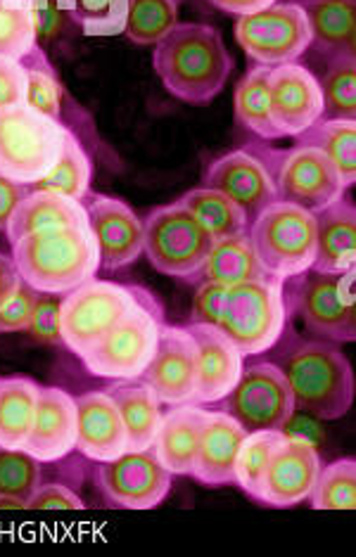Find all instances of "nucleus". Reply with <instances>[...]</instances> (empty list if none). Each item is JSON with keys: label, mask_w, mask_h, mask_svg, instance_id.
Returning <instances> with one entry per match:
<instances>
[{"label": "nucleus", "mask_w": 356, "mask_h": 557, "mask_svg": "<svg viewBox=\"0 0 356 557\" xmlns=\"http://www.w3.org/2000/svg\"><path fill=\"white\" fill-rule=\"evenodd\" d=\"M152 70L181 102L209 104L229 84L233 55L214 26L176 22L155 44Z\"/></svg>", "instance_id": "nucleus-1"}, {"label": "nucleus", "mask_w": 356, "mask_h": 557, "mask_svg": "<svg viewBox=\"0 0 356 557\" xmlns=\"http://www.w3.org/2000/svg\"><path fill=\"white\" fill-rule=\"evenodd\" d=\"M22 281L38 295H67L100 271V251L90 225L36 233L12 243Z\"/></svg>", "instance_id": "nucleus-2"}, {"label": "nucleus", "mask_w": 356, "mask_h": 557, "mask_svg": "<svg viewBox=\"0 0 356 557\" xmlns=\"http://www.w3.org/2000/svg\"><path fill=\"white\" fill-rule=\"evenodd\" d=\"M279 368L293 392L295 410L319 420H340L349 413L356 394L354 370L331 342H295Z\"/></svg>", "instance_id": "nucleus-3"}, {"label": "nucleus", "mask_w": 356, "mask_h": 557, "mask_svg": "<svg viewBox=\"0 0 356 557\" xmlns=\"http://www.w3.org/2000/svg\"><path fill=\"white\" fill-rule=\"evenodd\" d=\"M290 321L285 283L257 277L226 287L219 327L243 356H259L281 342Z\"/></svg>", "instance_id": "nucleus-4"}, {"label": "nucleus", "mask_w": 356, "mask_h": 557, "mask_svg": "<svg viewBox=\"0 0 356 557\" xmlns=\"http://www.w3.org/2000/svg\"><path fill=\"white\" fill-rule=\"evenodd\" d=\"M70 128L29 104H10L0 110V174L34 185L56 166Z\"/></svg>", "instance_id": "nucleus-5"}, {"label": "nucleus", "mask_w": 356, "mask_h": 557, "mask_svg": "<svg viewBox=\"0 0 356 557\" xmlns=\"http://www.w3.org/2000/svg\"><path fill=\"white\" fill-rule=\"evenodd\" d=\"M164 311L152 292L143 289L140 301L105 335L94 349L82 356L90 375L100 380H136L152 361Z\"/></svg>", "instance_id": "nucleus-6"}, {"label": "nucleus", "mask_w": 356, "mask_h": 557, "mask_svg": "<svg viewBox=\"0 0 356 557\" xmlns=\"http://www.w3.org/2000/svg\"><path fill=\"white\" fill-rule=\"evenodd\" d=\"M249 243L263 273L275 281H290L314 267L316 216L290 202H273L249 223Z\"/></svg>", "instance_id": "nucleus-7"}, {"label": "nucleus", "mask_w": 356, "mask_h": 557, "mask_svg": "<svg viewBox=\"0 0 356 557\" xmlns=\"http://www.w3.org/2000/svg\"><path fill=\"white\" fill-rule=\"evenodd\" d=\"M145 225V247L155 271L162 275L179 277V281L197 283L209 251L214 247V237L197 221L193 211L181 202L152 209Z\"/></svg>", "instance_id": "nucleus-8"}, {"label": "nucleus", "mask_w": 356, "mask_h": 557, "mask_svg": "<svg viewBox=\"0 0 356 557\" xmlns=\"http://www.w3.org/2000/svg\"><path fill=\"white\" fill-rule=\"evenodd\" d=\"M285 283L290 313L297 311L314 335L331 344L356 339L354 269L345 273L305 271Z\"/></svg>", "instance_id": "nucleus-9"}, {"label": "nucleus", "mask_w": 356, "mask_h": 557, "mask_svg": "<svg viewBox=\"0 0 356 557\" xmlns=\"http://www.w3.org/2000/svg\"><path fill=\"white\" fill-rule=\"evenodd\" d=\"M140 285H119L90 277L74 287L60 301L62 342L82 358L136 307L143 295Z\"/></svg>", "instance_id": "nucleus-10"}, {"label": "nucleus", "mask_w": 356, "mask_h": 557, "mask_svg": "<svg viewBox=\"0 0 356 557\" xmlns=\"http://www.w3.org/2000/svg\"><path fill=\"white\" fill-rule=\"evenodd\" d=\"M279 159L281 150H271L267 145H247L209 164L202 181L207 188L231 197L253 223L269 205L279 202V188H275Z\"/></svg>", "instance_id": "nucleus-11"}, {"label": "nucleus", "mask_w": 356, "mask_h": 557, "mask_svg": "<svg viewBox=\"0 0 356 557\" xmlns=\"http://www.w3.org/2000/svg\"><path fill=\"white\" fill-rule=\"evenodd\" d=\"M241 48L263 67L297 62L311 46V32L305 10L293 0L273 3L235 22Z\"/></svg>", "instance_id": "nucleus-12"}, {"label": "nucleus", "mask_w": 356, "mask_h": 557, "mask_svg": "<svg viewBox=\"0 0 356 557\" xmlns=\"http://www.w3.org/2000/svg\"><path fill=\"white\" fill-rule=\"evenodd\" d=\"M226 413H231L247 432L281 430L295 418V399L279 363L243 366L235 387L226 396Z\"/></svg>", "instance_id": "nucleus-13"}, {"label": "nucleus", "mask_w": 356, "mask_h": 557, "mask_svg": "<svg viewBox=\"0 0 356 557\" xmlns=\"http://www.w3.org/2000/svg\"><path fill=\"white\" fill-rule=\"evenodd\" d=\"M100 494L114 508L122 510H152L169 496L171 472L150 450H126L108 462H98L94 472Z\"/></svg>", "instance_id": "nucleus-14"}, {"label": "nucleus", "mask_w": 356, "mask_h": 557, "mask_svg": "<svg viewBox=\"0 0 356 557\" xmlns=\"http://www.w3.org/2000/svg\"><path fill=\"white\" fill-rule=\"evenodd\" d=\"M275 188H279L281 202L297 205L311 214H319L347 193L331 159L314 145H295L293 150H281Z\"/></svg>", "instance_id": "nucleus-15"}, {"label": "nucleus", "mask_w": 356, "mask_h": 557, "mask_svg": "<svg viewBox=\"0 0 356 557\" xmlns=\"http://www.w3.org/2000/svg\"><path fill=\"white\" fill-rule=\"evenodd\" d=\"M323 468L319 450L305 436L285 434L273 448L263 472L259 503L271 508H295L307 500L311 486Z\"/></svg>", "instance_id": "nucleus-16"}, {"label": "nucleus", "mask_w": 356, "mask_h": 557, "mask_svg": "<svg viewBox=\"0 0 356 557\" xmlns=\"http://www.w3.org/2000/svg\"><path fill=\"white\" fill-rule=\"evenodd\" d=\"M271 122L281 138H297L323 116L319 78L305 64L290 62L271 67L269 76Z\"/></svg>", "instance_id": "nucleus-17"}, {"label": "nucleus", "mask_w": 356, "mask_h": 557, "mask_svg": "<svg viewBox=\"0 0 356 557\" xmlns=\"http://www.w3.org/2000/svg\"><path fill=\"white\" fill-rule=\"evenodd\" d=\"M140 380L167 406L193 404L197 384V349L191 333L176 325H162L160 342Z\"/></svg>", "instance_id": "nucleus-18"}, {"label": "nucleus", "mask_w": 356, "mask_h": 557, "mask_svg": "<svg viewBox=\"0 0 356 557\" xmlns=\"http://www.w3.org/2000/svg\"><path fill=\"white\" fill-rule=\"evenodd\" d=\"M84 207L98 243L100 269L119 271L138 261L145 247V225L136 211L108 195H94Z\"/></svg>", "instance_id": "nucleus-19"}, {"label": "nucleus", "mask_w": 356, "mask_h": 557, "mask_svg": "<svg viewBox=\"0 0 356 557\" xmlns=\"http://www.w3.org/2000/svg\"><path fill=\"white\" fill-rule=\"evenodd\" d=\"M186 330L195 339L197 349V384L193 404H221L235 387L237 377H241L245 356L219 325L188 323Z\"/></svg>", "instance_id": "nucleus-20"}, {"label": "nucleus", "mask_w": 356, "mask_h": 557, "mask_svg": "<svg viewBox=\"0 0 356 557\" xmlns=\"http://www.w3.org/2000/svg\"><path fill=\"white\" fill-rule=\"evenodd\" d=\"M76 450L94 462H108L128 450V434L108 392H86L76 399Z\"/></svg>", "instance_id": "nucleus-21"}, {"label": "nucleus", "mask_w": 356, "mask_h": 557, "mask_svg": "<svg viewBox=\"0 0 356 557\" xmlns=\"http://www.w3.org/2000/svg\"><path fill=\"white\" fill-rule=\"evenodd\" d=\"M76 399L58 387H41L29 440L22 446L41 462H58L76 448Z\"/></svg>", "instance_id": "nucleus-22"}, {"label": "nucleus", "mask_w": 356, "mask_h": 557, "mask_svg": "<svg viewBox=\"0 0 356 557\" xmlns=\"http://www.w3.org/2000/svg\"><path fill=\"white\" fill-rule=\"evenodd\" d=\"M247 430L226 410H207L191 476L205 486L235 484V456Z\"/></svg>", "instance_id": "nucleus-23"}, {"label": "nucleus", "mask_w": 356, "mask_h": 557, "mask_svg": "<svg viewBox=\"0 0 356 557\" xmlns=\"http://www.w3.org/2000/svg\"><path fill=\"white\" fill-rule=\"evenodd\" d=\"M205 418L207 410L197 404L169 406L152 444V454L167 472L174 476H191L197 448H200Z\"/></svg>", "instance_id": "nucleus-24"}, {"label": "nucleus", "mask_w": 356, "mask_h": 557, "mask_svg": "<svg viewBox=\"0 0 356 557\" xmlns=\"http://www.w3.org/2000/svg\"><path fill=\"white\" fill-rule=\"evenodd\" d=\"M305 10L316 55L356 58V0H293Z\"/></svg>", "instance_id": "nucleus-25"}, {"label": "nucleus", "mask_w": 356, "mask_h": 557, "mask_svg": "<svg viewBox=\"0 0 356 557\" xmlns=\"http://www.w3.org/2000/svg\"><path fill=\"white\" fill-rule=\"evenodd\" d=\"M86 225H88V214H86L84 202L70 200V197L46 193V190H29L24 195V200L17 205L5 233L12 245L26 235L64 231V228H86Z\"/></svg>", "instance_id": "nucleus-26"}, {"label": "nucleus", "mask_w": 356, "mask_h": 557, "mask_svg": "<svg viewBox=\"0 0 356 557\" xmlns=\"http://www.w3.org/2000/svg\"><path fill=\"white\" fill-rule=\"evenodd\" d=\"M316 216L314 271L345 273L356 267V211L354 202L340 197Z\"/></svg>", "instance_id": "nucleus-27"}, {"label": "nucleus", "mask_w": 356, "mask_h": 557, "mask_svg": "<svg viewBox=\"0 0 356 557\" xmlns=\"http://www.w3.org/2000/svg\"><path fill=\"white\" fill-rule=\"evenodd\" d=\"M128 434V450H150L162 424V401L140 377L112 380L108 389Z\"/></svg>", "instance_id": "nucleus-28"}, {"label": "nucleus", "mask_w": 356, "mask_h": 557, "mask_svg": "<svg viewBox=\"0 0 356 557\" xmlns=\"http://www.w3.org/2000/svg\"><path fill=\"white\" fill-rule=\"evenodd\" d=\"M41 387L29 377H0V448H22L29 440Z\"/></svg>", "instance_id": "nucleus-29"}, {"label": "nucleus", "mask_w": 356, "mask_h": 557, "mask_svg": "<svg viewBox=\"0 0 356 557\" xmlns=\"http://www.w3.org/2000/svg\"><path fill=\"white\" fill-rule=\"evenodd\" d=\"M257 277H269V275L261 269V263L253 249V243H249V235L243 233V235L223 237V240L214 243L200 275H197V283L209 281V283L231 287L245 281H257Z\"/></svg>", "instance_id": "nucleus-30"}, {"label": "nucleus", "mask_w": 356, "mask_h": 557, "mask_svg": "<svg viewBox=\"0 0 356 557\" xmlns=\"http://www.w3.org/2000/svg\"><path fill=\"white\" fill-rule=\"evenodd\" d=\"M297 145H314L331 159L337 174L349 190L356 183V122L349 119H321L305 134L297 136Z\"/></svg>", "instance_id": "nucleus-31"}, {"label": "nucleus", "mask_w": 356, "mask_h": 557, "mask_svg": "<svg viewBox=\"0 0 356 557\" xmlns=\"http://www.w3.org/2000/svg\"><path fill=\"white\" fill-rule=\"evenodd\" d=\"M90 176H94V164H90V157L86 154L82 140L76 138L74 131L67 134L64 140V150L48 174L29 185V190H46L56 193L62 197H70V200L84 202L90 190Z\"/></svg>", "instance_id": "nucleus-32"}, {"label": "nucleus", "mask_w": 356, "mask_h": 557, "mask_svg": "<svg viewBox=\"0 0 356 557\" xmlns=\"http://www.w3.org/2000/svg\"><path fill=\"white\" fill-rule=\"evenodd\" d=\"M179 202L188 211H193L197 221L205 225L214 240L243 235L249 228V219L245 211L237 207L231 197H226L214 188H207V185L188 190Z\"/></svg>", "instance_id": "nucleus-33"}, {"label": "nucleus", "mask_w": 356, "mask_h": 557, "mask_svg": "<svg viewBox=\"0 0 356 557\" xmlns=\"http://www.w3.org/2000/svg\"><path fill=\"white\" fill-rule=\"evenodd\" d=\"M269 76L271 67H257L249 70L241 84L235 88V116L247 131L261 140H275L281 138L279 131H275L271 122V108H269Z\"/></svg>", "instance_id": "nucleus-34"}, {"label": "nucleus", "mask_w": 356, "mask_h": 557, "mask_svg": "<svg viewBox=\"0 0 356 557\" xmlns=\"http://www.w3.org/2000/svg\"><path fill=\"white\" fill-rule=\"evenodd\" d=\"M179 0H126L124 34L136 46H152L176 24Z\"/></svg>", "instance_id": "nucleus-35"}, {"label": "nucleus", "mask_w": 356, "mask_h": 557, "mask_svg": "<svg viewBox=\"0 0 356 557\" xmlns=\"http://www.w3.org/2000/svg\"><path fill=\"white\" fill-rule=\"evenodd\" d=\"M285 432L281 430H257L247 432L241 448H237L235 456V484L241 486L249 498H259V488L263 472L271 460L273 448L279 446Z\"/></svg>", "instance_id": "nucleus-36"}, {"label": "nucleus", "mask_w": 356, "mask_h": 557, "mask_svg": "<svg viewBox=\"0 0 356 557\" xmlns=\"http://www.w3.org/2000/svg\"><path fill=\"white\" fill-rule=\"evenodd\" d=\"M26 70V98L24 104L41 112L56 122H62V86L60 78L48 62L44 48L34 46V50L22 60Z\"/></svg>", "instance_id": "nucleus-37"}, {"label": "nucleus", "mask_w": 356, "mask_h": 557, "mask_svg": "<svg viewBox=\"0 0 356 557\" xmlns=\"http://www.w3.org/2000/svg\"><path fill=\"white\" fill-rule=\"evenodd\" d=\"M323 96L321 119H354L356 122V58L326 60V72L319 78Z\"/></svg>", "instance_id": "nucleus-38"}, {"label": "nucleus", "mask_w": 356, "mask_h": 557, "mask_svg": "<svg viewBox=\"0 0 356 557\" xmlns=\"http://www.w3.org/2000/svg\"><path fill=\"white\" fill-rule=\"evenodd\" d=\"M309 506L314 510H354L356 508V460L342 458L323 466L311 486Z\"/></svg>", "instance_id": "nucleus-39"}, {"label": "nucleus", "mask_w": 356, "mask_h": 557, "mask_svg": "<svg viewBox=\"0 0 356 557\" xmlns=\"http://www.w3.org/2000/svg\"><path fill=\"white\" fill-rule=\"evenodd\" d=\"M41 460L24 448H0V498H15L29 506L36 488L41 486Z\"/></svg>", "instance_id": "nucleus-40"}, {"label": "nucleus", "mask_w": 356, "mask_h": 557, "mask_svg": "<svg viewBox=\"0 0 356 557\" xmlns=\"http://www.w3.org/2000/svg\"><path fill=\"white\" fill-rule=\"evenodd\" d=\"M36 24L29 5H8L0 0V55L24 60L34 50Z\"/></svg>", "instance_id": "nucleus-41"}, {"label": "nucleus", "mask_w": 356, "mask_h": 557, "mask_svg": "<svg viewBox=\"0 0 356 557\" xmlns=\"http://www.w3.org/2000/svg\"><path fill=\"white\" fill-rule=\"evenodd\" d=\"M26 333L32 335V339L50 344V347H58V344L64 347L62 325H60V301L52 299V295L38 297V304L34 309L29 327H26Z\"/></svg>", "instance_id": "nucleus-42"}, {"label": "nucleus", "mask_w": 356, "mask_h": 557, "mask_svg": "<svg viewBox=\"0 0 356 557\" xmlns=\"http://www.w3.org/2000/svg\"><path fill=\"white\" fill-rule=\"evenodd\" d=\"M38 292L32 289L26 283L17 289V295L12 297L3 309H0V335L5 333H20V330L29 327V321L34 315V309L38 304Z\"/></svg>", "instance_id": "nucleus-43"}, {"label": "nucleus", "mask_w": 356, "mask_h": 557, "mask_svg": "<svg viewBox=\"0 0 356 557\" xmlns=\"http://www.w3.org/2000/svg\"><path fill=\"white\" fill-rule=\"evenodd\" d=\"M84 500L78 498L76 491L64 484H41L36 488V494L32 496L29 506L26 510L32 512H48V510H58V512H76L84 510Z\"/></svg>", "instance_id": "nucleus-44"}, {"label": "nucleus", "mask_w": 356, "mask_h": 557, "mask_svg": "<svg viewBox=\"0 0 356 557\" xmlns=\"http://www.w3.org/2000/svg\"><path fill=\"white\" fill-rule=\"evenodd\" d=\"M223 295H226V285L209 283V281L197 283V292H195V299H193L191 323H197V325H219Z\"/></svg>", "instance_id": "nucleus-45"}, {"label": "nucleus", "mask_w": 356, "mask_h": 557, "mask_svg": "<svg viewBox=\"0 0 356 557\" xmlns=\"http://www.w3.org/2000/svg\"><path fill=\"white\" fill-rule=\"evenodd\" d=\"M26 98V70L20 60L0 55V110L22 104Z\"/></svg>", "instance_id": "nucleus-46"}, {"label": "nucleus", "mask_w": 356, "mask_h": 557, "mask_svg": "<svg viewBox=\"0 0 356 557\" xmlns=\"http://www.w3.org/2000/svg\"><path fill=\"white\" fill-rule=\"evenodd\" d=\"M26 193H29V185L15 183L0 174V231H8V223Z\"/></svg>", "instance_id": "nucleus-47"}, {"label": "nucleus", "mask_w": 356, "mask_h": 557, "mask_svg": "<svg viewBox=\"0 0 356 557\" xmlns=\"http://www.w3.org/2000/svg\"><path fill=\"white\" fill-rule=\"evenodd\" d=\"M22 275L15 267V261L8 255H0V309L17 295V289L22 287Z\"/></svg>", "instance_id": "nucleus-48"}, {"label": "nucleus", "mask_w": 356, "mask_h": 557, "mask_svg": "<svg viewBox=\"0 0 356 557\" xmlns=\"http://www.w3.org/2000/svg\"><path fill=\"white\" fill-rule=\"evenodd\" d=\"M209 5H214L221 12H229V15H253V12H259L263 8H269L273 3H281V0H207Z\"/></svg>", "instance_id": "nucleus-49"}]
</instances>
